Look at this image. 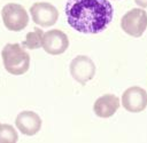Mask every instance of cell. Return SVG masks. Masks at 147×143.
Segmentation results:
<instances>
[{
  "mask_svg": "<svg viewBox=\"0 0 147 143\" xmlns=\"http://www.w3.org/2000/svg\"><path fill=\"white\" fill-rule=\"evenodd\" d=\"M64 14L68 24L77 32L96 34L111 23L114 8L108 0H67Z\"/></svg>",
  "mask_w": 147,
  "mask_h": 143,
  "instance_id": "cell-1",
  "label": "cell"
},
{
  "mask_svg": "<svg viewBox=\"0 0 147 143\" xmlns=\"http://www.w3.org/2000/svg\"><path fill=\"white\" fill-rule=\"evenodd\" d=\"M1 57L6 71L10 74H24L30 67V55L18 43H7L1 50Z\"/></svg>",
  "mask_w": 147,
  "mask_h": 143,
  "instance_id": "cell-2",
  "label": "cell"
},
{
  "mask_svg": "<svg viewBox=\"0 0 147 143\" xmlns=\"http://www.w3.org/2000/svg\"><path fill=\"white\" fill-rule=\"evenodd\" d=\"M1 17L5 26L9 31H22L29 23V15L25 8L18 3H7L1 9Z\"/></svg>",
  "mask_w": 147,
  "mask_h": 143,
  "instance_id": "cell-3",
  "label": "cell"
},
{
  "mask_svg": "<svg viewBox=\"0 0 147 143\" xmlns=\"http://www.w3.org/2000/svg\"><path fill=\"white\" fill-rule=\"evenodd\" d=\"M121 27L131 37H141L147 29V13L141 8H132L123 15Z\"/></svg>",
  "mask_w": 147,
  "mask_h": 143,
  "instance_id": "cell-4",
  "label": "cell"
},
{
  "mask_svg": "<svg viewBox=\"0 0 147 143\" xmlns=\"http://www.w3.org/2000/svg\"><path fill=\"white\" fill-rule=\"evenodd\" d=\"M30 14L37 25L48 27L56 23L59 10L49 2H36L30 8Z\"/></svg>",
  "mask_w": 147,
  "mask_h": 143,
  "instance_id": "cell-5",
  "label": "cell"
},
{
  "mask_svg": "<svg viewBox=\"0 0 147 143\" xmlns=\"http://www.w3.org/2000/svg\"><path fill=\"white\" fill-rule=\"evenodd\" d=\"M122 105L129 112L144 111L147 108V92L139 86L129 87L122 95Z\"/></svg>",
  "mask_w": 147,
  "mask_h": 143,
  "instance_id": "cell-6",
  "label": "cell"
},
{
  "mask_svg": "<svg viewBox=\"0 0 147 143\" xmlns=\"http://www.w3.org/2000/svg\"><path fill=\"white\" fill-rule=\"evenodd\" d=\"M70 73L76 81L84 85L93 79L95 65L90 57L85 55H78L70 63Z\"/></svg>",
  "mask_w": 147,
  "mask_h": 143,
  "instance_id": "cell-7",
  "label": "cell"
},
{
  "mask_svg": "<svg viewBox=\"0 0 147 143\" xmlns=\"http://www.w3.org/2000/svg\"><path fill=\"white\" fill-rule=\"evenodd\" d=\"M69 47L68 35L61 30H49L44 33L42 48L49 55H60L63 54Z\"/></svg>",
  "mask_w": 147,
  "mask_h": 143,
  "instance_id": "cell-8",
  "label": "cell"
},
{
  "mask_svg": "<svg viewBox=\"0 0 147 143\" xmlns=\"http://www.w3.org/2000/svg\"><path fill=\"white\" fill-rule=\"evenodd\" d=\"M15 125L22 134L26 136H33L41 128V119L33 111H22L17 114Z\"/></svg>",
  "mask_w": 147,
  "mask_h": 143,
  "instance_id": "cell-9",
  "label": "cell"
},
{
  "mask_svg": "<svg viewBox=\"0 0 147 143\" xmlns=\"http://www.w3.org/2000/svg\"><path fill=\"white\" fill-rule=\"evenodd\" d=\"M119 108V98L114 94H105L96 98L93 105L94 113L100 118H109Z\"/></svg>",
  "mask_w": 147,
  "mask_h": 143,
  "instance_id": "cell-10",
  "label": "cell"
},
{
  "mask_svg": "<svg viewBox=\"0 0 147 143\" xmlns=\"http://www.w3.org/2000/svg\"><path fill=\"white\" fill-rule=\"evenodd\" d=\"M42 39H44V32L41 29H34L33 31L29 32L25 37V40L23 41V46L28 47L29 49H37L42 47Z\"/></svg>",
  "mask_w": 147,
  "mask_h": 143,
  "instance_id": "cell-11",
  "label": "cell"
},
{
  "mask_svg": "<svg viewBox=\"0 0 147 143\" xmlns=\"http://www.w3.org/2000/svg\"><path fill=\"white\" fill-rule=\"evenodd\" d=\"M18 136L15 128L8 124L0 122V143H15Z\"/></svg>",
  "mask_w": 147,
  "mask_h": 143,
  "instance_id": "cell-12",
  "label": "cell"
},
{
  "mask_svg": "<svg viewBox=\"0 0 147 143\" xmlns=\"http://www.w3.org/2000/svg\"><path fill=\"white\" fill-rule=\"evenodd\" d=\"M134 2L141 8H147V0H134Z\"/></svg>",
  "mask_w": 147,
  "mask_h": 143,
  "instance_id": "cell-13",
  "label": "cell"
}]
</instances>
